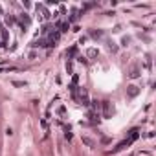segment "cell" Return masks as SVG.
<instances>
[{
	"instance_id": "cell-4",
	"label": "cell",
	"mask_w": 156,
	"mask_h": 156,
	"mask_svg": "<svg viewBox=\"0 0 156 156\" xmlns=\"http://www.w3.org/2000/svg\"><path fill=\"white\" fill-rule=\"evenodd\" d=\"M83 142H85L86 145H90V147H92V145H94V142H92V139H90V138H83Z\"/></svg>"
},
{
	"instance_id": "cell-3",
	"label": "cell",
	"mask_w": 156,
	"mask_h": 156,
	"mask_svg": "<svg viewBox=\"0 0 156 156\" xmlns=\"http://www.w3.org/2000/svg\"><path fill=\"white\" fill-rule=\"evenodd\" d=\"M129 94H130V96H136V94H138V90H136V86H130V90H129Z\"/></svg>"
},
{
	"instance_id": "cell-6",
	"label": "cell",
	"mask_w": 156,
	"mask_h": 156,
	"mask_svg": "<svg viewBox=\"0 0 156 156\" xmlns=\"http://www.w3.org/2000/svg\"><path fill=\"white\" fill-rule=\"evenodd\" d=\"M4 42H6V37H0V46H2Z\"/></svg>"
},
{
	"instance_id": "cell-1",
	"label": "cell",
	"mask_w": 156,
	"mask_h": 156,
	"mask_svg": "<svg viewBox=\"0 0 156 156\" xmlns=\"http://www.w3.org/2000/svg\"><path fill=\"white\" fill-rule=\"evenodd\" d=\"M0 70H15L13 64H0Z\"/></svg>"
},
{
	"instance_id": "cell-5",
	"label": "cell",
	"mask_w": 156,
	"mask_h": 156,
	"mask_svg": "<svg viewBox=\"0 0 156 156\" xmlns=\"http://www.w3.org/2000/svg\"><path fill=\"white\" fill-rule=\"evenodd\" d=\"M139 73H138V70L136 68H132V72H130V77H138Z\"/></svg>"
},
{
	"instance_id": "cell-2",
	"label": "cell",
	"mask_w": 156,
	"mask_h": 156,
	"mask_svg": "<svg viewBox=\"0 0 156 156\" xmlns=\"http://www.w3.org/2000/svg\"><path fill=\"white\" fill-rule=\"evenodd\" d=\"M15 86H26V81H13Z\"/></svg>"
}]
</instances>
